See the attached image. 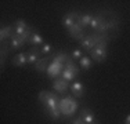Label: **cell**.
Here are the masks:
<instances>
[{"mask_svg": "<svg viewBox=\"0 0 130 124\" xmlns=\"http://www.w3.org/2000/svg\"><path fill=\"white\" fill-rule=\"evenodd\" d=\"M80 66H82L83 69H90L91 59L89 57H82V58H80Z\"/></svg>", "mask_w": 130, "mask_h": 124, "instance_id": "obj_21", "label": "cell"}, {"mask_svg": "<svg viewBox=\"0 0 130 124\" xmlns=\"http://www.w3.org/2000/svg\"><path fill=\"white\" fill-rule=\"evenodd\" d=\"M89 124H94V123H89Z\"/></svg>", "mask_w": 130, "mask_h": 124, "instance_id": "obj_28", "label": "cell"}, {"mask_svg": "<svg viewBox=\"0 0 130 124\" xmlns=\"http://www.w3.org/2000/svg\"><path fill=\"white\" fill-rule=\"evenodd\" d=\"M107 55H108L107 48H97V47H94V48L90 51V57H91L95 62H103V61H105Z\"/></svg>", "mask_w": 130, "mask_h": 124, "instance_id": "obj_2", "label": "cell"}, {"mask_svg": "<svg viewBox=\"0 0 130 124\" xmlns=\"http://www.w3.org/2000/svg\"><path fill=\"white\" fill-rule=\"evenodd\" d=\"M53 97V92L50 91H46V90H43V91L39 92V101L42 102L43 105H46L48 102V99H50Z\"/></svg>", "mask_w": 130, "mask_h": 124, "instance_id": "obj_18", "label": "cell"}, {"mask_svg": "<svg viewBox=\"0 0 130 124\" xmlns=\"http://www.w3.org/2000/svg\"><path fill=\"white\" fill-rule=\"evenodd\" d=\"M71 90H72V94L75 95L76 98L83 97V94H85V86H83L80 81H75V83H73V84L71 86Z\"/></svg>", "mask_w": 130, "mask_h": 124, "instance_id": "obj_11", "label": "cell"}, {"mask_svg": "<svg viewBox=\"0 0 130 124\" xmlns=\"http://www.w3.org/2000/svg\"><path fill=\"white\" fill-rule=\"evenodd\" d=\"M61 76H62V79H64V80L69 81V80H73V79H75L76 74L73 73V72H71V70H68V69H64V70H62V73H61Z\"/></svg>", "mask_w": 130, "mask_h": 124, "instance_id": "obj_20", "label": "cell"}, {"mask_svg": "<svg viewBox=\"0 0 130 124\" xmlns=\"http://www.w3.org/2000/svg\"><path fill=\"white\" fill-rule=\"evenodd\" d=\"M13 65H15V66H22L25 62H28V58H26V54H24V52H20L18 55H15V57L13 58Z\"/></svg>", "mask_w": 130, "mask_h": 124, "instance_id": "obj_16", "label": "cell"}, {"mask_svg": "<svg viewBox=\"0 0 130 124\" xmlns=\"http://www.w3.org/2000/svg\"><path fill=\"white\" fill-rule=\"evenodd\" d=\"M91 15L90 14H83V15H79V19H78V24L79 26H82L83 29H85L87 25H90V22H91Z\"/></svg>", "mask_w": 130, "mask_h": 124, "instance_id": "obj_14", "label": "cell"}, {"mask_svg": "<svg viewBox=\"0 0 130 124\" xmlns=\"http://www.w3.org/2000/svg\"><path fill=\"white\" fill-rule=\"evenodd\" d=\"M64 69L71 70V72H73L75 74L79 73V69H78V66H76V64H75V61H73L72 57H69L67 59V62H65V65H64Z\"/></svg>", "mask_w": 130, "mask_h": 124, "instance_id": "obj_15", "label": "cell"}, {"mask_svg": "<svg viewBox=\"0 0 130 124\" xmlns=\"http://www.w3.org/2000/svg\"><path fill=\"white\" fill-rule=\"evenodd\" d=\"M80 44H82V47L85 50H87V51H91L93 48L95 47V40H94V33H91V35H87L85 37V39L80 42Z\"/></svg>", "mask_w": 130, "mask_h": 124, "instance_id": "obj_6", "label": "cell"}, {"mask_svg": "<svg viewBox=\"0 0 130 124\" xmlns=\"http://www.w3.org/2000/svg\"><path fill=\"white\" fill-rule=\"evenodd\" d=\"M72 124H86V123L83 121V120L80 119V117H78V119H75V120H73V123H72Z\"/></svg>", "mask_w": 130, "mask_h": 124, "instance_id": "obj_26", "label": "cell"}, {"mask_svg": "<svg viewBox=\"0 0 130 124\" xmlns=\"http://www.w3.org/2000/svg\"><path fill=\"white\" fill-rule=\"evenodd\" d=\"M15 35V28L13 26H3L2 28V30H0V37H2V42H4V40H7V39H13V36Z\"/></svg>", "mask_w": 130, "mask_h": 124, "instance_id": "obj_7", "label": "cell"}, {"mask_svg": "<svg viewBox=\"0 0 130 124\" xmlns=\"http://www.w3.org/2000/svg\"><path fill=\"white\" fill-rule=\"evenodd\" d=\"M125 124H130V114L127 117H126V121H125Z\"/></svg>", "mask_w": 130, "mask_h": 124, "instance_id": "obj_27", "label": "cell"}, {"mask_svg": "<svg viewBox=\"0 0 130 124\" xmlns=\"http://www.w3.org/2000/svg\"><path fill=\"white\" fill-rule=\"evenodd\" d=\"M82 57H83V55H82V51H80V50H75V51L72 52V58H73V59H80Z\"/></svg>", "mask_w": 130, "mask_h": 124, "instance_id": "obj_24", "label": "cell"}, {"mask_svg": "<svg viewBox=\"0 0 130 124\" xmlns=\"http://www.w3.org/2000/svg\"><path fill=\"white\" fill-rule=\"evenodd\" d=\"M68 58H69V55H68V54H65V52H58V54H55V55H54L53 61L60 62V64H65Z\"/></svg>", "mask_w": 130, "mask_h": 124, "instance_id": "obj_19", "label": "cell"}, {"mask_svg": "<svg viewBox=\"0 0 130 124\" xmlns=\"http://www.w3.org/2000/svg\"><path fill=\"white\" fill-rule=\"evenodd\" d=\"M29 44H32L33 47H35V46H43L44 44V43H43V37H42V35H39L38 32L36 33H33L32 35V37H30L29 39Z\"/></svg>", "mask_w": 130, "mask_h": 124, "instance_id": "obj_17", "label": "cell"}, {"mask_svg": "<svg viewBox=\"0 0 130 124\" xmlns=\"http://www.w3.org/2000/svg\"><path fill=\"white\" fill-rule=\"evenodd\" d=\"M68 32H69V35L72 36L73 39L79 40V42H82V40L86 37L85 32H83V28H82V26H79L78 24H75L72 28H69V29H68Z\"/></svg>", "mask_w": 130, "mask_h": 124, "instance_id": "obj_4", "label": "cell"}, {"mask_svg": "<svg viewBox=\"0 0 130 124\" xmlns=\"http://www.w3.org/2000/svg\"><path fill=\"white\" fill-rule=\"evenodd\" d=\"M26 43V39L24 36H20V35H14L13 39H11V50H17L20 47H22L24 44Z\"/></svg>", "mask_w": 130, "mask_h": 124, "instance_id": "obj_10", "label": "cell"}, {"mask_svg": "<svg viewBox=\"0 0 130 124\" xmlns=\"http://www.w3.org/2000/svg\"><path fill=\"white\" fill-rule=\"evenodd\" d=\"M26 58H28V62H29V64H36V61L39 59V57L35 54V52H32V51L26 52Z\"/></svg>", "mask_w": 130, "mask_h": 124, "instance_id": "obj_22", "label": "cell"}, {"mask_svg": "<svg viewBox=\"0 0 130 124\" xmlns=\"http://www.w3.org/2000/svg\"><path fill=\"white\" fill-rule=\"evenodd\" d=\"M78 19H79L78 12H69V14H67V17L62 19V24H64V26L67 28V29H69V28H72L73 25L78 22Z\"/></svg>", "mask_w": 130, "mask_h": 124, "instance_id": "obj_5", "label": "cell"}, {"mask_svg": "<svg viewBox=\"0 0 130 124\" xmlns=\"http://www.w3.org/2000/svg\"><path fill=\"white\" fill-rule=\"evenodd\" d=\"M28 25L24 19H18V21H15V35H24L25 33V30L28 29Z\"/></svg>", "mask_w": 130, "mask_h": 124, "instance_id": "obj_12", "label": "cell"}, {"mask_svg": "<svg viewBox=\"0 0 130 124\" xmlns=\"http://www.w3.org/2000/svg\"><path fill=\"white\" fill-rule=\"evenodd\" d=\"M62 69H64V64H60V62H55L53 61L47 68V74L50 77H57L60 73H62Z\"/></svg>", "mask_w": 130, "mask_h": 124, "instance_id": "obj_3", "label": "cell"}, {"mask_svg": "<svg viewBox=\"0 0 130 124\" xmlns=\"http://www.w3.org/2000/svg\"><path fill=\"white\" fill-rule=\"evenodd\" d=\"M42 51H43V54H48V52L51 51V46L47 44V43H44V44L42 46Z\"/></svg>", "mask_w": 130, "mask_h": 124, "instance_id": "obj_25", "label": "cell"}, {"mask_svg": "<svg viewBox=\"0 0 130 124\" xmlns=\"http://www.w3.org/2000/svg\"><path fill=\"white\" fill-rule=\"evenodd\" d=\"M80 119H82L86 124H89V123H93V120H94V114H93V112L90 109H83L82 113H80Z\"/></svg>", "mask_w": 130, "mask_h": 124, "instance_id": "obj_13", "label": "cell"}, {"mask_svg": "<svg viewBox=\"0 0 130 124\" xmlns=\"http://www.w3.org/2000/svg\"><path fill=\"white\" fill-rule=\"evenodd\" d=\"M58 109H60L61 114H64V116H72L76 112V109H78V102H76V99L73 97L62 98L60 101Z\"/></svg>", "mask_w": 130, "mask_h": 124, "instance_id": "obj_1", "label": "cell"}, {"mask_svg": "<svg viewBox=\"0 0 130 124\" xmlns=\"http://www.w3.org/2000/svg\"><path fill=\"white\" fill-rule=\"evenodd\" d=\"M48 113H50V116L53 117L54 120H57V119H60V116H61V112L60 109H48Z\"/></svg>", "mask_w": 130, "mask_h": 124, "instance_id": "obj_23", "label": "cell"}, {"mask_svg": "<svg viewBox=\"0 0 130 124\" xmlns=\"http://www.w3.org/2000/svg\"><path fill=\"white\" fill-rule=\"evenodd\" d=\"M53 88H54L55 91H58V92H64V91L68 90V81L64 80L62 77H61V79H57V80H54V83H53Z\"/></svg>", "mask_w": 130, "mask_h": 124, "instance_id": "obj_9", "label": "cell"}, {"mask_svg": "<svg viewBox=\"0 0 130 124\" xmlns=\"http://www.w3.org/2000/svg\"><path fill=\"white\" fill-rule=\"evenodd\" d=\"M48 61H50V57H44V58H39L35 64V69L38 72H47V68H48Z\"/></svg>", "mask_w": 130, "mask_h": 124, "instance_id": "obj_8", "label": "cell"}]
</instances>
